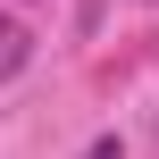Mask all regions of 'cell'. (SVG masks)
<instances>
[{"mask_svg": "<svg viewBox=\"0 0 159 159\" xmlns=\"http://www.w3.org/2000/svg\"><path fill=\"white\" fill-rule=\"evenodd\" d=\"M25 59H34V34H25L17 17H0V84H8V75H17Z\"/></svg>", "mask_w": 159, "mask_h": 159, "instance_id": "1", "label": "cell"}, {"mask_svg": "<svg viewBox=\"0 0 159 159\" xmlns=\"http://www.w3.org/2000/svg\"><path fill=\"white\" fill-rule=\"evenodd\" d=\"M84 159H126V143H117V134H101V143H92Z\"/></svg>", "mask_w": 159, "mask_h": 159, "instance_id": "2", "label": "cell"}]
</instances>
